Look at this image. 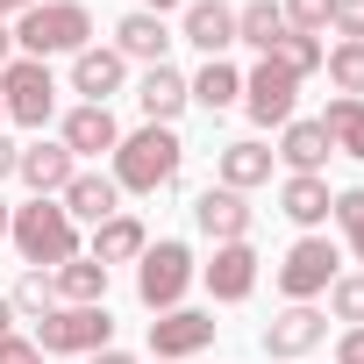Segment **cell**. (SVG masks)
I'll return each instance as SVG.
<instances>
[{"label": "cell", "mask_w": 364, "mask_h": 364, "mask_svg": "<svg viewBox=\"0 0 364 364\" xmlns=\"http://www.w3.org/2000/svg\"><path fill=\"white\" fill-rule=\"evenodd\" d=\"M143 8H150V15H164V8H178V0H143Z\"/></svg>", "instance_id": "7bdbcfd3"}, {"label": "cell", "mask_w": 364, "mask_h": 364, "mask_svg": "<svg viewBox=\"0 0 364 364\" xmlns=\"http://www.w3.org/2000/svg\"><path fill=\"white\" fill-rule=\"evenodd\" d=\"M114 171V186L122 193H164L171 178H178V164H186V143H178V129H157V122H143L136 136H122L114 143V157H107Z\"/></svg>", "instance_id": "7a4b0ae2"}, {"label": "cell", "mask_w": 364, "mask_h": 364, "mask_svg": "<svg viewBox=\"0 0 364 364\" xmlns=\"http://www.w3.org/2000/svg\"><path fill=\"white\" fill-rule=\"evenodd\" d=\"M328 343V314L307 300V307H286L272 328H264V357H279V364H300L307 350H321Z\"/></svg>", "instance_id": "30bf717a"}, {"label": "cell", "mask_w": 364, "mask_h": 364, "mask_svg": "<svg viewBox=\"0 0 364 364\" xmlns=\"http://www.w3.org/2000/svg\"><path fill=\"white\" fill-rule=\"evenodd\" d=\"M286 36V15L279 0H250V8H236V43H250L257 58H272V43Z\"/></svg>", "instance_id": "484cf974"}, {"label": "cell", "mask_w": 364, "mask_h": 364, "mask_svg": "<svg viewBox=\"0 0 364 364\" xmlns=\"http://www.w3.org/2000/svg\"><path fill=\"white\" fill-rule=\"evenodd\" d=\"M8 222H15V208H8V200H0V236H8Z\"/></svg>", "instance_id": "b9f144b4"}, {"label": "cell", "mask_w": 364, "mask_h": 364, "mask_svg": "<svg viewBox=\"0 0 364 364\" xmlns=\"http://www.w3.org/2000/svg\"><path fill=\"white\" fill-rule=\"evenodd\" d=\"M193 222H200L208 243H250V200L229 193V186H208V193L193 200Z\"/></svg>", "instance_id": "5bb4252c"}, {"label": "cell", "mask_w": 364, "mask_h": 364, "mask_svg": "<svg viewBox=\"0 0 364 364\" xmlns=\"http://www.w3.org/2000/svg\"><path fill=\"white\" fill-rule=\"evenodd\" d=\"M328 29L343 43H364V0H328Z\"/></svg>", "instance_id": "836d02e7"}, {"label": "cell", "mask_w": 364, "mask_h": 364, "mask_svg": "<svg viewBox=\"0 0 364 364\" xmlns=\"http://www.w3.org/2000/svg\"><path fill=\"white\" fill-rule=\"evenodd\" d=\"M0 336H15V300L0 293Z\"/></svg>", "instance_id": "60d3db41"}, {"label": "cell", "mask_w": 364, "mask_h": 364, "mask_svg": "<svg viewBox=\"0 0 364 364\" xmlns=\"http://www.w3.org/2000/svg\"><path fill=\"white\" fill-rule=\"evenodd\" d=\"M15 164H22V143H8V136H0V178H15Z\"/></svg>", "instance_id": "8d00e7d4"}, {"label": "cell", "mask_w": 364, "mask_h": 364, "mask_svg": "<svg viewBox=\"0 0 364 364\" xmlns=\"http://www.w3.org/2000/svg\"><path fill=\"white\" fill-rule=\"evenodd\" d=\"M328 215H336V229H343V243H350V257L364 264V186H343V193L328 200Z\"/></svg>", "instance_id": "4dcf8cb0"}, {"label": "cell", "mask_w": 364, "mask_h": 364, "mask_svg": "<svg viewBox=\"0 0 364 364\" xmlns=\"http://www.w3.org/2000/svg\"><path fill=\"white\" fill-rule=\"evenodd\" d=\"M328 129L321 122H286V136H279V150L272 157H286V171H307V178H321V164H328Z\"/></svg>", "instance_id": "cb8c5ba5"}, {"label": "cell", "mask_w": 364, "mask_h": 364, "mask_svg": "<svg viewBox=\"0 0 364 364\" xmlns=\"http://www.w3.org/2000/svg\"><path fill=\"white\" fill-rule=\"evenodd\" d=\"M58 208H65L72 222H93V229H100L107 215H122V186H114L107 171H86V164H79V171H72V186L58 193Z\"/></svg>", "instance_id": "2e32d148"}, {"label": "cell", "mask_w": 364, "mask_h": 364, "mask_svg": "<svg viewBox=\"0 0 364 364\" xmlns=\"http://www.w3.org/2000/svg\"><path fill=\"white\" fill-rule=\"evenodd\" d=\"M122 79H129V58H122L114 43H86V50L72 58V93L93 100V107H107V93H122Z\"/></svg>", "instance_id": "7c38bea8"}, {"label": "cell", "mask_w": 364, "mask_h": 364, "mask_svg": "<svg viewBox=\"0 0 364 364\" xmlns=\"http://www.w3.org/2000/svg\"><path fill=\"white\" fill-rule=\"evenodd\" d=\"M215 314H200V307H171V314H157L150 321V350H157V364H186V357H200L208 343H215Z\"/></svg>", "instance_id": "ba28073f"}, {"label": "cell", "mask_w": 364, "mask_h": 364, "mask_svg": "<svg viewBox=\"0 0 364 364\" xmlns=\"http://www.w3.org/2000/svg\"><path fill=\"white\" fill-rule=\"evenodd\" d=\"M8 300H15V321H43L58 307V286H50V272H22V286Z\"/></svg>", "instance_id": "f1b7e54d"}, {"label": "cell", "mask_w": 364, "mask_h": 364, "mask_svg": "<svg viewBox=\"0 0 364 364\" xmlns=\"http://www.w3.org/2000/svg\"><path fill=\"white\" fill-rule=\"evenodd\" d=\"M272 178V150L264 143H222V157H215V186H229V193H250V186H264Z\"/></svg>", "instance_id": "ffe728a7"}, {"label": "cell", "mask_w": 364, "mask_h": 364, "mask_svg": "<svg viewBox=\"0 0 364 364\" xmlns=\"http://www.w3.org/2000/svg\"><path fill=\"white\" fill-rule=\"evenodd\" d=\"M72 171H79V157H72L65 143H29V150H22V164H15V178H22L36 200H58V193L72 186Z\"/></svg>", "instance_id": "9a60e30c"}, {"label": "cell", "mask_w": 364, "mask_h": 364, "mask_svg": "<svg viewBox=\"0 0 364 364\" xmlns=\"http://www.w3.org/2000/svg\"><path fill=\"white\" fill-rule=\"evenodd\" d=\"M86 364H136V357H129V350H114V343H107V350H93V357H86Z\"/></svg>", "instance_id": "74e56055"}, {"label": "cell", "mask_w": 364, "mask_h": 364, "mask_svg": "<svg viewBox=\"0 0 364 364\" xmlns=\"http://www.w3.org/2000/svg\"><path fill=\"white\" fill-rule=\"evenodd\" d=\"M58 143H65L72 157H114V143H122V122H114L107 107H93V100H79V107L65 114V129H58Z\"/></svg>", "instance_id": "4fadbf2b"}, {"label": "cell", "mask_w": 364, "mask_h": 364, "mask_svg": "<svg viewBox=\"0 0 364 364\" xmlns=\"http://www.w3.org/2000/svg\"><path fill=\"white\" fill-rule=\"evenodd\" d=\"M321 129H328V143H336L343 157H357V164H364V100L336 93V100H328V114H321Z\"/></svg>", "instance_id": "4316f807"}, {"label": "cell", "mask_w": 364, "mask_h": 364, "mask_svg": "<svg viewBox=\"0 0 364 364\" xmlns=\"http://www.w3.org/2000/svg\"><path fill=\"white\" fill-rule=\"evenodd\" d=\"M321 72L336 79V93H350V100H364V43H336V50L321 58Z\"/></svg>", "instance_id": "f546056e"}, {"label": "cell", "mask_w": 364, "mask_h": 364, "mask_svg": "<svg viewBox=\"0 0 364 364\" xmlns=\"http://www.w3.org/2000/svg\"><path fill=\"white\" fill-rule=\"evenodd\" d=\"M0 364H50V357H43L29 336H0Z\"/></svg>", "instance_id": "e575fe53"}, {"label": "cell", "mask_w": 364, "mask_h": 364, "mask_svg": "<svg viewBox=\"0 0 364 364\" xmlns=\"http://www.w3.org/2000/svg\"><path fill=\"white\" fill-rule=\"evenodd\" d=\"M336 364H364V328H343L336 336Z\"/></svg>", "instance_id": "d590c367"}, {"label": "cell", "mask_w": 364, "mask_h": 364, "mask_svg": "<svg viewBox=\"0 0 364 364\" xmlns=\"http://www.w3.org/2000/svg\"><path fill=\"white\" fill-rule=\"evenodd\" d=\"M114 50H122V58H136V65H164V50H171L164 15H150V8L122 15V22H114Z\"/></svg>", "instance_id": "d6986e66"}, {"label": "cell", "mask_w": 364, "mask_h": 364, "mask_svg": "<svg viewBox=\"0 0 364 364\" xmlns=\"http://www.w3.org/2000/svg\"><path fill=\"white\" fill-rule=\"evenodd\" d=\"M178 36H186L193 50H208V58H222L236 43V8H229V0H193L186 22H178Z\"/></svg>", "instance_id": "ac0fdd59"}, {"label": "cell", "mask_w": 364, "mask_h": 364, "mask_svg": "<svg viewBox=\"0 0 364 364\" xmlns=\"http://www.w3.org/2000/svg\"><path fill=\"white\" fill-rule=\"evenodd\" d=\"M279 15L293 36H321L328 29V0H279Z\"/></svg>", "instance_id": "d6a6232c"}, {"label": "cell", "mask_w": 364, "mask_h": 364, "mask_svg": "<svg viewBox=\"0 0 364 364\" xmlns=\"http://www.w3.org/2000/svg\"><path fill=\"white\" fill-rule=\"evenodd\" d=\"M143 250H150V236H143V222L122 208V215H107V222L93 229V250H86V257H93V264H136Z\"/></svg>", "instance_id": "7402d4cb"}, {"label": "cell", "mask_w": 364, "mask_h": 364, "mask_svg": "<svg viewBox=\"0 0 364 364\" xmlns=\"http://www.w3.org/2000/svg\"><path fill=\"white\" fill-rule=\"evenodd\" d=\"M328 200H336V193H328V178H307V171H286V186H279V215L300 222L307 236L328 222Z\"/></svg>", "instance_id": "44dd1931"}, {"label": "cell", "mask_w": 364, "mask_h": 364, "mask_svg": "<svg viewBox=\"0 0 364 364\" xmlns=\"http://www.w3.org/2000/svg\"><path fill=\"white\" fill-rule=\"evenodd\" d=\"M186 286H193V250L186 243H150L143 257H136V300L150 307V314H171L178 300H186Z\"/></svg>", "instance_id": "5b68a950"}, {"label": "cell", "mask_w": 364, "mask_h": 364, "mask_svg": "<svg viewBox=\"0 0 364 364\" xmlns=\"http://www.w3.org/2000/svg\"><path fill=\"white\" fill-rule=\"evenodd\" d=\"M8 58H15V22H0V72H8Z\"/></svg>", "instance_id": "f35d334b"}, {"label": "cell", "mask_w": 364, "mask_h": 364, "mask_svg": "<svg viewBox=\"0 0 364 364\" xmlns=\"http://www.w3.org/2000/svg\"><path fill=\"white\" fill-rule=\"evenodd\" d=\"M0 114H8L15 129H43V122L58 114V79H50V65L8 58V72H0Z\"/></svg>", "instance_id": "8992f818"}, {"label": "cell", "mask_w": 364, "mask_h": 364, "mask_svg": "<svg viewBox=\"0 0 364 364\" xmlns=\"http://www.w3.org/2000/svg\"><path fill=\"white\" fill-rule=\"evenodd\" d=\"M328 314L350 321V328H364V272H336V286H328Z\"/></svg>", "instance_id": "1f68e13d"}, {"label": "cell", "mask_w": 364, "mask_h": 364, "mask_svg": "<svg viewBox=\"0 0 364 364\" xmlns=\"http://www.w3.org/2000/svg\"><path fill=\"white\" fill-rule=\"evenodd\" d=\"M336 243L328 236H300L293 250H286V264H279V293H286V307H307V300H321L328 286H336Z\"/></svg>", "instance_id": "52a82bcc"}, {"label": "cell", "mask_w": 364, "mask_h": 364, "mask_svg": "<svg viewBox=\"0 0 364 364\" xmlns=\"http://www.w3.org/2000/svg\"><path fill=\"white\" fill-rule=\"evenodd\" d=\"M186 93H193L208 114H222V107H236V100H243V72H236L229 58H208V65L186 79Z\"/></svg>", "instance_id": "d4e9b609"}, {"label": "cell", "mask_w": 364, "mask_h": 364, "mask_svg": "<svg viewBox=\"0 0 364 364\" xmlns=\"http://www.w3.org/2000/svg\"><path fill=\"white\" fill-rule=\"evenodd\" d=\"M200 279H208V293H215L222 307H236V300L257 293V250H250V243H215V257L200 264Z\"/></svg>", "instance_id": "8fae6325"}, {"label": "cell", "mask_w": 364, "mask_h": 364, "mask_svg": "<svg viewBox=\"0 0 364 364\" xmlns=\"http://www.w3.org/2000/svg\"><path fill=\"white\" fill-rule=\"evenodd\" d=\"M321 58H328V43H321V36H293V29H286V36L272 43V65H279V72H293V79L321 72Z\"/></svg>", "instance_id": "83f0119b"}, {"label": "cell", "mask_w": 364, "mask_h": 364, "mask_svg": "<svg viewBox=\"0 0 364 364\" xmlns=\"http://www.w3.org/2000/svg\"><path fill=\"white\" fill-rule=\"evenodd\" d=\"M0 122H8V114H0Z\"/></svg>", "instance_id": "ee69618b"}, {"label": "cell", "mask_w": 364, "mask_h": 364, "mask_svg": "<svg viewBox=\"0 0 364 364\" xmlns=\"http://www.w3.org/2000/svg\"><path fill=\"white\" fill-rule=\"evenodd\" d=\"M50 286H58V307H100V300H107V264H93V257L79 250V257H65V264L50 272Z\"/></svg>", "instance_id": "603a6c76"}, {"label": "cell", "mask_w": 364, "mask_h": 364, "mask_svg": "<svg viewBox=\"0 0 364 364\" xmlns=\"http://www.w3.org/2000/svg\"><path fill=\"white\" fill-rule=\"evenodd\" d=\"M36 0H0V22H15V15H29Z\"/></svg>", "instance_id": "ab89813d"}, {"label": "cell", "mask_w": 364, "mask_h": 364, "mask_svg": "<svg viewBox=\"0 0 364 364\" xmlns=\"http://www.w3.org/2000/svg\"><path fill=\"white\" fill-rule=\"evenodd\" d=\"M8 243L22 250V264H29V272H58L65 257H79V222H72L58 200H29V208H15Z\"/></svg>", "instance_id": "3957f363"}, {"label": "cell", "mask_w": 364, "mask_h": 364, "mask_svg": "<svg viewBox=\"0 0 364 364\" xmlns=\"http://www.w3.org/2000/svg\"><path fill=\"white\" fill-rule=\"evenodd\" d=\"M293 93H300V79L279 72L272 58H257V72L243 79V114H250L257 129H272V122L286 129V122H293Z\"/></svg>", "instance_id": "9c48e42d"}, {"label": "cell", "mask_w": 364, "mask_h": 364, "mask_svg": "<svg viewBox=\"0 0 364 364\" xmlns=\"http://www.w3.org/2000/svg\"><path fill=\"white\" fill-rule=\"evenodd\" d=\"M186 79H178L171 65H150L143 79H136V107H143V122H157V129H171L178 114H186Z\"/></svg>", "instance_id": "e0dca14e"}, {"label": "cell", "mask_w": 364, "mask_h": 364, "mask_svg": "<svg viewBox=\"0 0 364 364\" xmlns=\"http://www.w3.org/2000/svg\"><path fill=\"white\" fill-rule=\"evenodd\" d=\"M29 343H36L43 357H93V350L114 343V314H107V300H100V307H50Z\"/></svg>", "instance_id": "277c9868"}, {"label": "cell", "mask_w": 364, "mask_h": 364, "mask_svg": "<svg viewBox=\"0 0 364 364\" xmlns=\"http://www.w3.org/2000/svg\"><path fill=\"white\" fill-rule=\"evenodd\" d=\"M93 43V8L86 0H36L29 15H15V58H79Z\"/></svg>", "instance_id": "6da1fadb"}]
</instances>
